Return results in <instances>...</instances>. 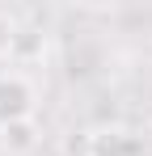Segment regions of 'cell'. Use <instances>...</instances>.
I'll list each match as a JSON object with an SVG mask.
<instances>
[{"instance_id":"5","label":"cell","mask_w":152,"mask_h":156,"mask_svg":"<svg viewBox=\"0 0 152 156\" xmlns=\"http://www.w3.org/2000/svg\"><path fill=\"white\" fill-rule=\"evenodd\" d=\"M17 34H21V26H17V17L0 9V59H13V47H17Z\"/></svg>"},{"instance_id":"3","label":"cell","mask_w":152,"mask_h":156,"mask_svg":"<svg viewBox=\"0 0 152 156\" xmlns=\"http://www.w3.org/2000/svg\"><path fill=\"white\" fill-rule=\"evenodd\" d=\"M135 148V139L127 135L123 127H106V131H93L89 135V152L93 156H123Z\"/></svg>"},{"instance_id":"2","label":"cell","mask_w":152,"mask_h":156,"mask_svg":"<svg viewBox=\"0 0 152 156\" xmlns=\"http://www.w3.org/2000/svg\"><path fill=\"white\" fill-rule=\"evenodd\" d=\"M42 144V127L38 118H13V122H0V152L9 156H30Z\"/></svg>"},{"instance_id":"4","label":"cell","mask_w":152,"mask_h":156,"mask_svg":"<svg viewBox=\"0 0 152 156\" xmlns=\"http://www.w3.org/2000/svg\"><path fill=\"white\" fill-rule=\"evenodd\" d=\"M47 51V34H38V30H25L17 34V47H13V59H38V55Z\"/></svg>"},{"instance_id":"1","label":"cell","mask_w":152,"mask_h":156,"mask_svg":"<svg viewBox=\"0 0 152 156\" xmlns=\"http://www.w3.org/2000/svg\"><path fill=\"white\" fill-rule=\"evenodd\" d=\"M34 84L25 76H0V122H13V118H34Z\"/></svg>"}]
</instances>
